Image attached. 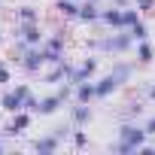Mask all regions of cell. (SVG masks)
Listing matches in <instances>:
<instances>
[{
  "label": "cell",
  "instance_id": "obj_6",
  "mask_svg": "<svg viewBox=\"0 0 155 155\" xmlns=\"http://www.w3.org/2000/svg\"><path fill=\"white\" fill-rule=\"evenodd\" d=\"M34 113H28V110H18V113H12L9 116V122L6 125H0V134H3L6 140H15V137H25L31 128H34Z\"/></svg>",
  "mask_w": 155,
  "mask_h": 155
},
{
  "label": "cell",
  "instance_id": "obj_25",
  "mask_svg": "<svg viewBox=\"0 0 155 155\" xmlns=\"http://www.w3.org/2000/svg\"><path fill=\"white\" fill-rule=\"evenodd\" d=\"M140 18H143V15H140V9H137V6H134V3H131V6H125V9H122V25H125V31H128V28H131V25H137V21H140Z\"/></svg>",
  "mask_w": 155,
  "mask_h": 155
},
{
  "label": "cell",
  "instance_id": "obj_13",
  "mask_svg": "<svg viewBox=\"0 0 155 155\" xmlns=\"http://www.w3.org/2000/svg\"><path fill=\"white\" fill-rule=\"evenodd\" d=\"M0 110H3L6 116H12V113L25 110V97L18 94V88H15V85H9V88H0Z\"/></svg>",
  "mask_w": 155,
  "mask_h": 155
},
{
  "label": "cell",
  "instance_id": "obj_19",
  "mask_svg": "<svg viewBox=\"0 0 155 155\" xmlns=\"http://www.w3.org/2000/svg\"><path fill=\"white\" fill-rule=\"evenodd\" d=\"M73 101H79V104H94V101H97V85H94V79H88V82H76Z\"/></svg>",
  "mask_w": 155,
  "mask_h": 155
},
{
  "label": "cell",
  "instance_id": "obj_27",
  "mask_svg": "<svg viewBox=\"0 0 155 155\" xmlns=\"http://www.w3.org/2000/svg\"><path fill=\"white\" fill-rule=\"evenodd\" d=\"M134 6L140 9V15H143V18L155 15V0H134Z\"/></svg>",
  "mask_w": 155,
  "mask_h": 155
},
{
  "label": "cell",
  "instance_id": "obj_24",
  "mask_svg": "<svg viewBox=\"0 0 155 155\" xmlns=\"http://www.w3.org/2000/svg\"><path fill=\"white\" fill-rule=\"evenodd\" d=\"M28 49H31V46H28V43H25V40H21V37H15V40H12V52H9V61H12V64H15V67H18V64H21V58H25V52H28Z\"/></svg>",
  "mask_w": 155,
  "mask_h": 155
},
{
  "label": "cell",
  "instance_id": "obj_12",
  "mask_svg": "<svg viewBox=\"0 0 155 155\" xmlns=\"http://www.w3.org/2000/svg\"><path fill=\"white\" fill-rule=\"evenodd\" d=\"M64 107H67V101L52 88L49 94H40V110H37V116H40V119H52V116H58Z\"/></svg>",
  "mask_w": 155,
  "mask_h": 155
},
{
  "label": "cell",
  "instance_id": "obj_29",
  "mask_svg": "<svg viewBox=\"0 0 155 155\" xmlns=\"http://www.w3.org/2000/svg\"><path fill=\"white\" fill-rule=\"evenodd\" d=\"M143 101H149V104H155V79L146 85V91H143Z\"/></svg>",
  "mask_w": 155,
  "mask_h": 155
},
{
  "label": "cell",
  "instance_id": "obj_17",
  "mask_svg": "<svg viewBox=\"0 0 155 155\" xmlns=\"http://www.w3.org/2000/svg\"><path fill=\"white\" fill-rule=\"evenodd\" d=\"M143 116H146V107H143L140 97H131L119 107V122H134V119H143Z\"/></svg>",
  "mask_w": 155,
  "mask_h": 155
},
{
  "label": "cell",
  "instance_id": "obj_20",
  "mask_svg": "<svg viewBox=\"0 0 155 155\" xmlns=\"http://www.w3.org/2000/svg\"><path fill=\"white\" fill-rule=\"evenodd\" d=\"M15 21H43V9L37 3H18L15 6Z\"/></svg>",
  "mask_w": 155,
  "mask_h": 155
},
{
  "label": "cell",
  "instance_id": "obj_35",
  "mask_svg": "<svg viewBox=\"0 0 155 155\" xmlns=\"http://www.w3.org/2000/svg\"><path fill=\"white\" fill-rule=\"evenodd\" d=\"M76 3H82V0H76Z\"/></svg>",
  "mask_w": 155,
  "mask_h": 155
},
{
  "label": "cell",
  "instance_id": "obj_7",
  "mask_svg": "<svg viewBox=\"0 0 155 155\" xmlns=\"http://www.w3.org/2000/svg\"><path fill=\"white\" fill-rule=\"evenodd\" d=\"M43 58H46V67L49 64H61V61H67L70 55H67V37H58V34H49L46 40H43Z\"/></svg>",
  "mask_w": 155,
  "mask_h": 155
},
{
  "label": "cell",
  "instance_id": "obj_28",
  "mask_svg": "<svg viewBox=\"0 0 155 155\" xmlns=\"http://www.w3.org/2000/svg\"><path fill=\"white\" fill-rule=\"evenodd\" d=\"M143 128H146L149 140H155V113H146V116H143Z\"/></svg>",
  "mask_w": 155,
  "mask_h": 155
},
{
  "label": "cell",
  "instance_id": "obj_10",
  "mask_svg": "<svg viewBox=\"0 0 155 155\" xmlns=\"http://www.w3.org/2000/svg\"><path fill=\"white\" fill-rule=\"evenodd\" d=\"M67 119L73 122V128H88V125L94 122V104L70 101V104H67Z\"/></svg>",
  "mask_w": 155,
  "mask_h": 155
},
{
  "label": "cell",
  "instance_id": "obj_5",
  "mask_svg": "<svg viewBox=\"0 0 155 155\" xmlns=\"http://www.w3.org/2000/svg\"><path fill=\"white\" fill-rule=\"evenodd\" d=\"M21 37L28 46H43V40L49 37V31L43 28V21H12L9 28V40Z\"/></svg>",
  "mask_w": 155,
  "mask_h": 155
},
{
  "label": "cell",
  "instance_id": "obj_3",
  "mask_svg": "<svg viewBox=\"0 0 155 155\" xmlns=\"http://www.w3.org/2000/svg\"><path fill=\"white\" fill-rule=\"evenodd\" d=\"M149 140L146 128H143V119H134V122H119L116 128V137L110 143V152L116 155H137V149Z\"/></svg>",
  "mask_w": 155,
  "mask_h": 155
},
{
  "label": "cell",
  "instance_id": "obj_21",
  "mask_svg": "<svg viewBox=\"0 0 155 155\" xmlns=\"http://www.w3.org/2000/svg\"><path fill=\"white\" fill-rule=\"evenodd\" d=\"M128 34L134 37V43H143V40H152V28H149V18H140L137 25L128 28Z\"/></svg>",
  "mask_w": 155,
  "mask_h": 155
},
{
  "label": "cell",
  "instance_id": "obj_31",
  "mask_svg": "<svg viewBox=\"0 0 155 155\" xmlns=\"http://www.w3.org/2000/svg\"><path fill=\"white\" fill-rule=\"evenodd\" d=\"M107 3H113V6H122V9H125V6H131V3H134V0H107Z\"/></svg>",
  "mask_w": 155,
  "mask_h": 155
},
{
  "label": "cell",
  "instance_id": "obj_22",
  "mask_svg": "<svg viewBox=\"0 0 155 155\" xmlns=\"http://www.w3.org/2000/svg\"><path fill=\"white\" fill-rule=\"evenodd\" d=\"M15 79V73H12V61L9 58H0V88H9Z\"/></svg>",
  "mask_w": 155,
  "mask_h": 155
},
{
  "label": "cell",
  "instance_id": "obj_1",
  "mask_svg": "<svg viewBox=\"0 0 155 155\" xmlns=\"http://www.w3.org/2000/svg\"><path fill=\"white\" fill-rule=\"evenodd\" d=\"M137 73V61L134 58H113V67L94 76L97 85V101H110L113 94H119Z\"/></svg>",
  "mask_w": 155,
  "mask_h": 155
},
{
  "label": "cell",
  "instance_id": "obj_32",
  "mask_svg": "<svg viewBox=\"0 0 155 155\" xmlns=\"http://www.w3.org/2000/svg\"><path fill=\"white\" fill-rule=\"evenodd\" d=\"M6 149H9V140H6V137H3V134H0V155H3V152H6Z\"/></svg>",
  "mask_w": 155,
  "mask_h": 155
},
{
  "label": "cell",
  "instance_id": "obj_15",
  "mask_svg": "<svg viewBox=\"0 0 155 155\" xmlns=\"http://www.w3.org/2000/svg\"><path fill=\"white\" fill-rule=\"evenodd\" d=\"M97 25L104 31H125V25H122V6H113V3L101 6V21Z\"/></svg>",
  "mask_w": 155,
  "mask_h": 155
},
{
  "label": "cell",
  "instance_id": "obj_14",
  "mask_svg": "<svg viewBox=\"0 0 155 155\" xmlns=\"http://www.w3.org/2000/svg\"><path fill=\"white\" fill-rule=\"evenodd\" d=\"M52 12H55L58 21L76 25V18H79V3H76V0H55V3H52Z\"/></svg>",
  "mask_w": 155,
  "mask_h": 155
},
{
  "label": "cell",
  "instance_id": "obj_33",
  "mask_svg": "<svg viewBox=\"0 0 155 155\" xmlns=\"http://www.w3.org/2000/svg\"><path fill=\"white\" fill-rule=\"evenodd\" d=\"M94 3H107V0H94Z\"/></svg>",
  "mask_w": 155,
  "mask_h": 155
},
{
  "label": "cell",
  "instance_id": "obj_11",
  "mask_svg": "<svg viewBox=\"0 0 155 155\" xmlns=\"http://www.w3.org/2000/svg\"><path fill=\"white\" fill-rule=\"evenodd\" d=\"M70 67H73V61H70V58H67V61H61V64H49V67L40 73V85H49V88L61 85L67 76H70Z\"/></svg>",
  "mask_w": 155,
  "mask_h": 155
},
{
  "label": "cell",
  "instance_id": "obj_18",
  "mask_svg": "<svg viewBox=\"0 0 155 155\" xmlns=\"http://www.w3.org/2000/svg\"><path fill=\"white\" fill-rule=\"evenodd\" d=\"M134 61H137V67L155 64V46H152V40H143V43L134 46Z\"/></svg>",
  "mask_w": 155,
  "mask_h": 155
},
{
  "label": "cell",
  "instance_id": "obj_8",
  "mask_svg": "<svg viewBox=\"0 0 155 155\" xmlns=\"http://www.w3.org/2000/svg\"><path fill=\"white\" fill-rule=\"evenodd\" d=\"M18 70L28 76V79H37V76L46 70V58H43V49H40V46H31V49L25 52V58H21Z\"/></svg>",
  "mask_w": 155,
  "mask_h": 155
},
{
  "label": "cell",
  "instance_id": "obj_26",
  "mask_svg": "<svg viewBox=\"0 0 155 155\" xmlns=\"http://www.w3.org/2000/svg\"><path fill=\"white\" fill-rule=\"evenodd\" d=\"M49 131H52V134H58V137H61V140H64V143H70V137H73V122H70V119H67V122H64V125H52V128H49Z\"/></svg>",
  "mask_w": 155,
  "mask_h": 155
},
{
  "label": "cell",
  "instance_id": "obj_16",
  "mask_svg": "<svg viewBox=\"0 0 155 155\" xmlns=\"http://www.w3.org/2000/svg\"><path fill=\"white\" fill-rule=\"evenodd\" d=\"M101 6H104V3H94V0H82V3H79V18H76V25L94 28V25L101 21Z\"/></svg>",
  "mask_w": 155,
  "mask_h": 155
},
{
  "label": "cell",
  "instance_id": "obj_30",
  "mask_svg": "<svg viewBox=\"0 0 155 155\" xmlns=\"http://www.w3.org/2000/svg\"><path fill=\"white\" fill-rule=\"evenodd\" d=\"M6 40H9V31H6L3 25H0V49H3V46H6Z\"/></svg>",
  "mask_w": 155,
  "mask_h": 155
},
{
  "label": "cell",
  "instance_id": "obj_2",
  "mask_svg": "<svg viewBox=\"0 0 155 155\" xmlns=\"http://www.w3.org/2000/svg\"><path fill=\"white\" fill-rule=\"evenodd\" d=\"M134 37L128 31H104L85 40V52H97L101 58H128L134 55Z\"/></svg>",
  "mask_w": 155,
  "mask_h": 155
},
{
  "label": "cell",
  "instance_id": "obj_23",
  "mask_svg": "<svg viewBox=\"0 0 155 155\" xmlns=\"http://www.w3.org/2000/svg\"><path fill=\"white\" fill-rule=\"evenodd\" d=\"M70 146H73V149H88V146H91V137H88V131H85V128H73Z\"/></svg>",
  "mask_w": 155,
  "mask_h": 155
},
{
  "label": "cell",
  "instance_id": "obj_9",
  "mask_svg": "<svg viewBox=\"0 0 155 155\" xmlns=\"http://www.w3.org/2000/svg\"><path fill=\"white\" fill-rule=\"evenodd\" d=\"M28 146H31L34 152H40V155H55V152H61V149H64V140H61L58 134H52V131H43V134L31 137V140H28Z\"/></svg>",
  "mask_w": 155,
  "mask_h": 155
},
{
  "label": "cell",
  "instance_id": "obj_4",
  "mask_svg": "<svg viewBox=\"0 0 155 155\" xmlns=\"http://www.w3.org/2000/svg\"><path fill=\"white\" fill-rule=\"evenodd\" d=\"M97 73H101V55H97V52H85L79 61H73L67 79L76 85V82H88V79H94Z\"/></svg>",
  "mask_w": 155,
  "mask_h": 155
},
{
  "label": "cell",
  "instance_id": "obj_34",
  "mask_svg": "<svg viewBox=\"0 0 155 155\" xmlns=\"http://www.w3.org/2000/svg\"><path fill=\"white\" fill-rule=\"evenodd\" d=\"M0 9H3V0H0Z\"/></svg>",
  "mask_w": 155,
  "mask_h": 155
}]
</instances>
